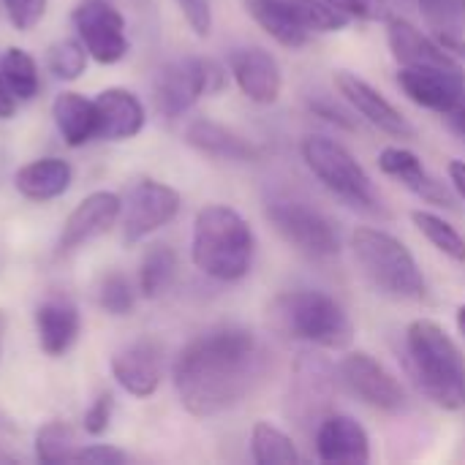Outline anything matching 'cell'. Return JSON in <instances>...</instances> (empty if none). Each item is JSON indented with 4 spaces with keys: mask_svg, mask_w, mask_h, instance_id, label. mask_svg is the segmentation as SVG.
<instances>
[{
    "mask_svg": "<svg viewBox=\"0 0 465 465\" xmlns=\"http://www.w3.org/2000/svg\"><path fill=\"white\" fill-rule=\"evenodd\" d=\"M270 324L292 341L332 351L349 349L354 341V324L343 305L335 297L311 289L278 294L270 302Z\"/></svg>",
    "mask_w": 465,
    "mask_h": 465,
    "instance_id": "cell-4",
    "label": "cell"
},
{
    "mask_svg": "<svg viewBox=\"0 0 465 465\" xmlns=\"http://www.w3.org/2000/svg\"><path fill=\"white\" fill-rule=\"evenodd\" d=\"M185 142H188V147H193L196 153H202L207 158L237 161V163H253L264 153L256 142H251L242 134H237L221 123H213L207 117H199L185 128Z\"/></svg>",
    "mask_w": 465,
    "mask_h": 465,
    "instance_id": "cell-22",
    "label": "cell"
},
{
    "mask_svg": "<svg viewBox=\"0 0 465 465\" xmlns=\"http://www.w3.org/2000/svg\"><path fill=\"white\" fill-rule=\"evenodd\" d=\"M188 27L199 35V38H207L210 30H213V5L210 0H177Z\"/></svg>",
    "mask_w": 465,
    "mask_h": 465,
    "instance_id": "cell-38",
    "label": "cell"
},
{
    "mask_svg": "<svg viewBox=\"0 0 465 465\" xmlns=\"http://www.w3.org/2000/svg\"><path fill=\"white\" fill-rule=\"evenodd\" d=\"M71 22L95 63L114 65L128 54L125 19L109 0H79L71 11Z\"/></svg>",
    "mask_w": 465,
    "mask_h": 465,
    "instance_id": "cell-11",
    "label": "cell"
},
{
    "mask_svg": "<svg viewBox=\"0 0 465 465\" xmlns=\"http://www.w3.org/2000/svg\"><path fill=\"white\" fill-rule=\"evenodd\" d=\"M417 3L428 25L439 33V38L465 33V0H417Z\"/></svg>",
    "mask_w": 465,
    "mask_h": 465,
    "instance_id": "cell-34",
    "label": "cell"
},
{
    "mask_svg": "<svg viewBox=\"0 0 465 465\" xmlns=\"http://www.w3.org/2000/svg\"><path fill=\"white\" fill-rule=\"evenodd\" d=\"M324 3L338 8L349 19H362V22L390 19V3L387 0H324Z\"/></svg>",
    "mask_w": 465,
    "mask_h": 465,
    "instance_id": "cell-36",
    "label": "cell"
},
{
    "mask_svg": "<svg viewBox=\"0 0 465 465\" xmlns=\"http://www.w3.org/2000/svg\"><path fill=\"white\" fill-rule=\"evenodd\" d=\"M248 14L281 46L300 49L316 33H335L349 25V16L324 0H245Z\"/></svg>",
    "mask_w": 465,
    "mask_h": 465,
    "instance_id": "cell-7",
    "label": "cell"
},
{
    "mask_svg": "<svg viewBox=\"0 0 465 465\" xmlns=\"http://www.w3.org/2000/svg\"><path fill=\"white\" fill-rule=\"evenodd\" d=\"M351 251L376 292L392 300H425V275L414 253L398 237L373 226H360L351 234Z\"/></svg>",
    "mask_w": 465,
    "mask_h": 465,
    "instance_id": "cell-5",
    "label": "cell"
},
{
    "mask_svg": "<svg viewBox=\"0 0 465 465\" xmlns=\"http://www.w3.org/2000/svg\"><path fill=\"white\" fill-rule=\"evenodd\" d=\"M267 365L270 351L253 330L223 324L188 341L174 360L172 376L188 414L218 417L256 390Z\"/></svg>",
    "mask_w": 465,
    "mask_h": 465,
    "instance_id": "cell-1",
    "label": "cell"
},
{
    "mask_svg": "<svg viewBox=\"0 0 465 465\" xmlns=\"http://www.w3.org/2000/svg\"><path fill=\"white\" fill-rule=\"evenodd\" d=\"M253 253V229L237 210L226 204H207L196 213L191 259L202 275L221 283H237L251 272Z\"/></svg>",
    "mask_w": 465,
    "mask_h": 465,
    "instance_id": "cell-2",
    "label": "cell"
},
{
    "mask_svg": "<svg viewBox=\"0 0 465 465\" xmlns=\"http://www.w3.org/2000/svg\"><path fill=\"white\" fill-rule=\"evenodd\" d=\"M0 5H3L8 22L19 33H27V30H33L44 19L49 0H0Z\"/></svg>",
    "mask_w": 465,
    "mask_h": 465,
    "instance_id": "cell-35",
    "label": "cell"
},
{
    "mask_svg": "<svg viewBox=\"0 0 465 465\" xmlns=\"http://www.w3.org/2000/svg\"><path fill=\"white\" fill-rule=\"evenodd\" d=\"M76 439L74 430L65 422H46L35 430L33 439V450H35V460L38 463L54 465V463H71V455L76 450Z\"/></svg>",
    "mask_w": 465,
    "mask_h": 465,
    "instance_id": "cell-31",
    "label": "cell"
},
{
    "mask_svg": "<svg viewBox=\"0 0 465 465\" xmlns=\"http://www.w3.org/2000/svg\"><path fill=\"white\" fill-rule=\"evenodd\" d=\"M95 305L109 316H128L136 305V292L120 270L106 272L95 286Z\"/></svg>",
    "mask_w": 465,
    "mask_h": 465,
    "instance_id": "cell-32",
    "label": "cell"
},
{
    "mask_svg": "<svg viewBox=\"0 0 465 465\" xmlns=\"http://www.w3.org/2000/svg\"><path fill=\"white\" fill-rule=\"evenodd\" d=\"M316 455L322 463H371V439L365 428L346 414H327L316 425Z\"/></svg>",
    "mask_w": 465,
    "mask_h": 465,
    "instance_id": "cell-19",
    "label": "cell"
},
{
    "mask_svg": "<svg viewBox=\"0 0 465 465\" xmlns=\"http://www.w3.org/2000/svg\"><path fill=\"white\" fill-rule=\"evenodd\" d=\"M379 169L390 177H395L403 188H409L414 196H420L428 204H439V207H455V196L450 193V188L444 183H439L420 161V155H414L406 147H384L379 153Z\"/></svg>",
    "mask_w": 465,
    "mask_h": 465,
    "instance_id": "cell-21",
    "label": "cell"
},
{
    "mask_svg": "<svg viewBox=\"0 0 465 465\" xmlns=\"http://www.w3.org/2000/svg\"><path fill=\"white\" fill-rule=\"evenodd\" d=\"M5 330H8V316L0 311V357H3V343H5Z\"/></svg>",
    "mask_w": 465,
    "mask_h": 465,
    "instance_id": "cell-45",
    "label": "cell"
},
{
    "mask_svg": "<svg viewBox=\"0 0 465 465\" xmlns=\"http://www.w3.org/2000/svg\"><path fill=\"white\" fill-rule=\"evenodd\" d=\"M112 414H114V395L112 392H98V398L90 403V409L82 417V428L90 436H104L112 425Z\"/></svg>",
    "mask_w": 465,
    "mask_h": 465,
    "instance_id": "cell-37",
    "label": "cell"
},
{
    "mask_svg": "<svg viewBox=\"0 0 465 465\" xmlns=\"http://www.w3.org/2000/svg\"><path fill=\"white\" fill-rule=\"evenodd\" d=\"M14 112H16V95L11 93V87L0 71V120H11Z\"/></svg>",
    "mask_w": 465,
    "mask_h": 465,
    "instance_id": "cell-41",
    "label": "cell"
},
{
    "mask_svg": "<svg viewBox=\"0 0 465 465\" xmlns=\"http://www.w3.org/2000/svg\"><path fill=\"white\" fill-rule=\"evenodd\" d=\"M387 44L401 65H460L450 54V49H444L441 44L428 38L409 19H390Z\"/></svg>",
    "mask_w": 465,
    "mask_h": 465,
    "instance_id": "cell-24",
    "label": "cell"
},
{
    "mask_svg": "<svg viewBox=\"0 0 465 465\" xmlns=\"http://www.w3.org/2000/svg\"><path fill=\"white\" fill-rule=\"evenodd\" d=\"M14 436H16V428L11 425L8 417L0 414V463H16V455H11V452L5 450V447H8L5 441L14 439Z\"/></svg>",
    "mask_w": 465,
    "mask_h": 465,
    "instance_id": "cell-42",
    "label": "cell"
},
{
    "mask_svg": "<svg viewBox=\"0 0 465 465\" xmlns=\"http://www.w3.org/2000/svg\"><path fill=\"white\" fill-rule=\"evenodd\" d=\"M120 213H123V199L114 191H93L68 213L57 237L54 256L65 259L82 245H87L90 240L106 234L120 221Z\"/></svg>",
    "mask_w": 465,
    "mask_h": 465,
    "instance_id": "cell-14",
    "label": "cell"
},
{
    "mask_svg": "<svg viewBox=\"0 0 465 465\" xmlns=\"http://www.w3.org/2000/svg\"><path fill=\"white\" fill-rule=\"evenodd\" d=\"M114 381L134 398H150L163 379V351L155 341H134L112 357Z\"/></svg>",
    "mask_w": 465,
    "mask_h": 465,
    "instance_id": "cell-18",
    "label": "cell"
},
{
    "mask_svg": "<svg viewBox=\"0 0 465 465\" xmlns=\"http://www.w3.org/2000/svg\"><path fill=\"white\" fill-rule=\"evenodd\" d=\"M338 371L319 354H300L289 384V414L297 425H319L335 401Z\"/></svg>",
    "mask_w": 465,
    "mask_h": 465,
    "instance_id": "cell-12",
    "label": "cell"
},
{
    "mask_svg": "<svg viewBox=\"0 0 465 465\" xmlns=\"http://www.w3.org/2000/svg\"><path fill=\"white\" fill-rule=\"evenodd\" d=\"M174 275H177V253L163 242L150 245L139 264V294L147 300L161 297L174 281Z\"/></svg>",
    "mask_w": 465,
    "mask_h": 465,
    "instance_id": "cell-27",
    "label": "cell"
},
{
    "mask_svg": "<svg viewBox=\"0 0 465 465\" xmlns=\"http://www.w3.org/2000/svg\"><path fill=\"white\" fill-rule=\"evenodd\" d=\"M183 196L177 188L158 180H139L123 202V242L136 245L153 232L163 229L177 218Z\"/></svg>",
    "mask_w": 465,
    "mask_h": 465,
    "instance_id": "cell-10",
    "label": "cell"
},
{
    "mask_svg": "<svg viewBox=\"0 0 465 465\" xmlns=\"http://www.w3.org/2000/svg\"><path fill=\"white\" fill-rule=\"evenodd\" d=\"M98 112V139L106 142H125L142 134L147 123L144 104L136 93L125 87H106L95 95Z\"/></svg>",
    "mask_w": 465,
    "mask_h": 465,
    "instance_id": "cell-20",
    "label": "cell"
},
{
    "mask_svg": "<svg viewBox=\"0 0 465 465\" xmlns=\"http://www.w3.org/2000/svg\"><path fill=\"white\" fill-rule=\"evenodd\" d=\"M0 71L11 87V93L16 95V101H33L41 90V76H38V65L35 60L19 49V46H8L3 60H0Z\"/></svg>",
    "mask_w": 465,
    "mask_h": 465,
    "instance_id": "cell-29",
    "label": "cell"
},
{
    "mask_svg": "<svg viewBox=\"0 0 465 465\" xmlns=\"http://www.w3.org/2000/svg\"><path fill=\"white\" fill-rule=\"evenodd\" d=\"M74 183V169L65 158H35L16 169L14 185L30 202H52Z\"/></svg>",
    "mask_w": 465,
    "mask_h": 465,
    "instance_id": "cell-25",
    "label": "cell"
},
{
    "mask_svg": "<svg viewBox=\"0 0 465 465\" xmlns=\"http://www.w3.org/2000/svg\"><path fill=\"white\" fill-rule=\"evenodd\" d=\"M447 120H450V125L465 139V93L455 101V106L447 112Z\"/></svg>",
    "mask_w": 465,
    "mask_h": 465,
    "instance_id": "cell-43",
    "label": "cell"
},
{
    "mask_svg": "<svg viewBox=\"0 0 465 465\" xmlns=\"http://www.w3.org/2000/svg\"><path fill=\"white\" fill-rule=\"evenodd\" d=\"M458 327H460V332H463V338H465V305L458 308Z\"/></svg>",
    "mask_w": 465,
    "mask_h": 465,
    "instance_id": "cell-46",
    "label": "cell"
},
{
    "mask_svg": "<svg viewBox=\"0 0 465 465\" xmlns=\"http://www.w3.org/2000/svg\"><path fill=\"white\" fill-rule=\"evenodd\" d=\"M264 213L272 229L300 253L313 259H330L341 251L338 229L324 213H319L308 202L294 196H272Z\"/></svg>",
    "mask_w": 465,
    "mask_h": 465,
    "instance_id": "cell-9",
    "label": "cell"
},
{
    "mask_svg": "<svg viewBox=\"0 0 465 465\" xmlns=\"http://www.w3.org/2000/svg\"><path fill=\"white\" fill-rule=\"evenodd\" d=\"M411 221L436 251H441L444 256H450L458 264H465V237L450 221H444L441 215L428 213V210H414Z\"/></svg>",
    "mask_w": 465,
    "mask_h": 465,
    "instance_id": "cell-30",
    "label": "cell"
},
{
    "mask_svg": "<svg viewBox=\"0 0 465 465\" xmlns=\"http://www.w3.org/2000/svg\"><path fill=\"white\" fill-rule=\"evenodd\" d=\"M311 112L313 114H319L322 120H327V123H332V125H341V128H349V131H354L357 125H354V117L349 114V112H343L341 106H335V104H330V101H311Z\"/></svg>",
    "mask_w": 465,
    "mask_h": 465,
    "instance_id": "cell-40",
    "label": "cell"
},
{
    "mask_svg": "<svg viewBox=\"0 0 465 465\" xmlns=\"http://www.w3.org/2000/svg\"><path fill=\"white\" fill-rule=\"evenodd\" d=\"M52 120L57 125V134L68 147H82L93 139H98V112L95 98H84L76 90H63L52 101Z\"/></svg>",
    "mask_w": 465,
    "mask_h": 465,
    "instance_id": "cell-26",
    "label": "cell"
},
{
    "mask_svg": "<svg viewBox=\"0 0 465 465\" xmlns=\"http://www.w3.org/2000/svg\"><path fill=\"white\" fill-rule=\"evenodd\" d=\"M71 463L123 465L128 463V455L117 447H109V444H90V447H76L71 455Z\"/></svg>",
    "mask_w": 465,
    "mask_h": 465,
    "instance_id": "cell-39",
    "label": "cell"
},
{
    "mask_svg": "<svg viewBox=\"0 0 465 465\" xmlns=\"http://www.w3.org/2000/svg\"><path fill=\"white\" fill-rule=\"evenodd\" d=\"M332 82H335V90L343 95V101L357 114H362L373 128H379V131H384L387 136H395V139H414L417 136V128L409 123V117L395 104H390L373 84L360 79L357 74L335 71Z\"/></svg>",
    "mask_w": 465,
    "mask_h": 465,
    "instance_id": "cell-16",
    "label": "cell"
},
{
    "mask_svg": "<svg viewBox=\"0 0 465 465\" xmlns=\"http://www.w3.org/2000/svg\"><path fill=\"white\" fill-rule=\"evenodd\" d=\"M447 172H450V183L455 185V191L460 193V199L465 202V161H452Z\"/></svg>",
    "mask_w": 465,
    "mask_h": 465,
    "instance_id": "cell-44",
    "label": "cell"
},
{
    "mask_svg": "<svg viewBox=\"0 0 465 465\" xmlns=\"http://www.w3.org/2000/svg\"><path fill=\"white\" fill-rule=\"evenodd\" d=\"M229 74L242 95L253 104H275L283 90L278 60L262 46H240L229 54Z\"/></svg>",
    "mask_w": 465,
    "mask_h": 465,
    "instance_id": "cell-17",
    "label": "cell"
},
{
    "mask_svg": "<svg viewBox=\"0 0 465 465\" xmlns=\"http://www.w3.org/2000/svg\"><path fill=\"white\" fill-rule=\"evenodd\" d=\"M251 455L259 465H294L300 463L297 444L270 422H256L251 430Z\"/></svg>",
    "mask_w": 465,
    "mask_h": 465,
    "instance_id": "cell-28",
    "label": "cell"
},
{
    "mask_svg": "<svg viewBox=\"0 0 465 465\" xmlns=\"http://www.w3.org/2000/svg\"><path fill=\"white\" fill-rule=\"evenodd\" d=\"M302 161L313 177L346 207L365 215H387L384 202L362 163L335 139L311 134L302 139Z\"/></svg>",
    "mask_w": 465,
    "mask_h": 465,
    "instance_id": "cell-6",
    "label": "cell"
},
{
    "mask_svg": "<svg viewBox=\"0 0 465 465\" xmlns=\"http://www.w3.org/2000/svg\"><path fill=\"white\" fill-rule=\"evenodd\" d=\"M406 351L414 381L430 403L444 411L465 409V360L441 324L430 319L411 322Z\"/></svg>",
    "mask_w": 465,
    "mask_h": 465,
    "instance_id": "cell-3",
    "label": "cell"
},
{
    "mask_svg": "<svg viewBox=\"0 0 465 465\" xmlns=\"http://www.w3.org/2000/svg\"><path fill=\"white\" fill-rule=\"evenodd\" d=\"M338 381L371 409H379L387 414L406 409V392L401 381L365 351H351L341 360Z\"/></svg>",
    "mask_w": 465,
    "mask_h": 465,
    "instance_id": "cell-13",
    "label": "cell"
},
{
    "mask_svg": "<svg viewBox=\"0 0 465 465\" xmlns=\"http://www.w3.org/2000/svg\"><path fill=\"white\" fill-rule=\"evenodd\" d=\"M226 71L210 57H180L166 63L153 84V104L161 117L174 120L193 109L202 95L221 93Z\"/></svg>",
    "mask_w": 465,
    "mask_h": 465,
    "instance_id": "cell-8",
    "label": "cell"
},
{
    "mask_svg": "<svg viewBox=\"0 0 465 465\" xmlns=\"http://www.w3.org/2000/svg\"><path fill=\"white\" fill-rule=\"evenodd\" d=\"M398 87L417 106L447 114L465 93V71L460 65H403Z\"/></svg>",
    "mask_w": 465,
    "mask_h": 465,
    "instance_id": "cell-15",
    "label": "cell"
},
{
    "mask_svg": "<svg viewBox=\"0 0 465 465\" xmlns=\"http://www.w3.org/2000/svg\"><path fill=\"white\" fill-rule=\"evenodd\" d=\"M87 49L79 38H63V41H54L46 52V68L63 79V82H74L84 74L87 68Z\"/></svg>",
    "mask_w": 465,
    "mask_h": 465,
    "instance_id": "cell-33",
    "label": "cell"
},
{
    "mask_svg": "<svg viewBox=\"0 0 465 465\" xmlns=\"http://www.w3.org/2000/svg\"><path fill=\"white\" fill-rule=\"evenodd\" d=\"M35 335L38 346L49 357H63L79 338L82 316L68 297H49L35 308Z\"/></svg>",
    "mask_w": 465,
    "mask_h": 465,
    "instance_id": "cell-23",
    "label": "cell"
}]
</instances>
